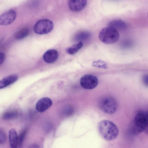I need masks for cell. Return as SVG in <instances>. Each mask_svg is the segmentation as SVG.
<instances>
[{"instance_id": "cell-1", "label": "cell", "mask_w": 148, "mask_h": 148, "mask_svg": "<svg viewBox=\"0 0 148 148\" xmlns=\"http://www.w3.org/2000/svg\"><path fill=\"white\" fill-rule=\"evenodd\" d=\"M98 128L100 134L105 140H112L117 137L119 130L116 125L109 120H103L100 121Z\"/></svg>"}, {"instance_id": "cell-2", "label": "cell", "mask_w": 148, "mask_h": 148, "mask_svg": "<svg viewBox=\"0 0 148 148\" xmlns=\"http://www.w3.org/2000/svg\"><path fill=\"white\" fill-rule=\"evenodd\" d=\"M148 125V113L147 111H140L136 114L132 125L131 131L136 135L144 130Z\"/></svg>"}, {"instance_id": "cell-3", "label": "cell", "mask_w": 148, "mask_h": 148, "mask_svg": "<svg viewBox=\"0 0 148 148\" xmlns=\"http://www.w3.org/2000/svg\"><path fill=\"white\" fill-rule=\"evenodd\" d=\"M119 35L117 30L108 27L103 28L99 32V37L102 42L107 44L114 43L119 38Z\"/></svg>"}, {"instance_id": "cell-4", "label": "cell", "mask_w": 148, "mask_h": 148, "mask_svg": "<svg viewBox=\"0 0 148 148\" xmlns=\"http://www.w3.org/2000/svg\"><path fill=\"white\" fill-rule=\"evenodd\" d=\"M53 22L48 19H42L38 21L34 26V30L36 33L39 34H47L53 30Z\"/></svg>"}, {"instance_id": "cell-5", "label": "cell", "mask_w": 148, "mask_h": 148, "mask_svg": "<svg viewBox=\"0 0 148 148\" xmlns=\"http://www.w3.org/2000/svg\"><path fill=\"white\" fill-rule=\"evenodd\" d=\"M100 106L103 112L109 114L114 113L116 112L117 107L116 100L110 97L103 98L100 102Z\"/></svg>"}, {"instance_id": "cell-6", "label": "cell", "mask_w": 148, "mask_h": 148, "mask_svg": "<svg viewBox=\"0 0 148 148\" xmlns=\"http://www.w3.org/2000/svg\"><path fill=\"white\" fill-rule=\"evenodd\" d=\"M98 80L95 76L90 74L86 75L80 79V84L84 88L90 90L95 88L98 84Z\"/></svg>"}, {"instance_id": "cell-7", "label": "cell", "mask_w": 148, "mask_h": 148, "mask_svg": "<svg viewBox=\"0 0 148 148\" xmlns=\"http://www.w3.org/2000/svg\"><path fill=\"white\" fill-rule=\"evenodd\" d=\"M16 14L14 10L10 9L0 15V25H8L11 24L15 19Z\"/></svg>"}, {"instance_id": "cell-8", "label": "cell", "mask_w": 148, "mask_h": 148, "mask_svg": "<svg viewBox=\"0 0 148 148\" xmlns=\"http://www.w3.org/2000/svg\"><path fill=\"white\" fill-rule=\"evenodd\" d=\"M52 102L50 99L48 97H43L37 102L36 108L40 112H42L46 111L52 105Z\"/></svg>"}, {"instance_id": "cell-9", "label": "cell", "mask_w": 148, "mask_h": 148, "mask_svg": "<svg viewBox=\"0 0 148 148\" xmlns=\"http://www.w3.org/2000/svg\"><path fill=\"white\" fill-rule=\"evenodd\" d=\"M87 3V0H69V5L72 11L78 12L83 10Z\"/></svg>"}, {"instance_id": "cell-10", "label": "cell", "mask_w": 148, "mask_h": 148, "mask_svg": "<svg viewBox=\"0 0 148 148\" xmlns=\"http://www.w3.org/2000/svg\"><path fill=\"white\" fill-rule=\"evenodd\" d=\"M58 57V51L55 49H51L47 51L44 54L43 59L47 63H53L57 59Z\"/></svg>"}, {"instance_id": "cell-11", "label": "cell", "mask_w": 148, "mask_h": 148, "mask_svg": "<svg viewBox=\"0 0 148 148\" xmlns=\"http://www.w3.org/2000/svg\"><path fill=\"white\" fill-rule=\"evenodd\" d=\"M18 79L16 75L13 74L8 75L0 80V89L4 88L13 84Z\"/></svg>"}, {"instance_id": "cell-12", "label": "cell", "mask_w": 148, "mask_h": 148, "mask_svg": "<svg viewBox=\"0 0 148 148\" xmlns=\"http://www.w3.org/2000/svg\"><path fill=\"white\" fill-rule=\"evenodd\" d=\"M9 140L11 148H16L18 146V136L16 130L11 129L9 132Z\"/></svg>"}, {"instance_id": "cell-13", "label": "cell", "mask_w": 148, "mask_h": 148, "mask_svg": "<svg viewBox=\"0 0 148 148\" xmlns=\"http://www.w3.org/2000/svg\"><path fill=\"white\" fill-rule=\"evenodd\" d=\"M108 26L116 30H120L125 29L127 27L126 23L124 21L120 20L112 21L108 23Z\"/></svg>"}, {"instance_id": "cell-14", "label": "cell", "mask_w": 148, "mask_h": 148, "mask_svg": "<svg viewBox=\"0 0 148 148\" xmlns=\"http://www.w3.org/2000/svg\"><path fill=\"white\" fill-rule=\"evenodd\" d=\"M83 46L82 42L79 41L78 42L68 47L66 50V51L70 54H74L77 53Z\"/></svg>"}, {"instance_id": "cell-15", "label": "cell", "mask_w": 148, "mask_h": 148, "mask_svg": "<svg viewBox=\"0 0 148 148\" xmlns=\"http://www.w3.org/2000/svg\"><path fill=\"white\" fill-rule=\"evenodd\" d=\"M18 112L16 110H12L5 112L2 116L3 118L5 120H9L16 118L18 116Z\"/></svg>"}, {"instance_id": "cell-16", "label": "cell", "mask_w": 148, "mask_h": 148, "mask_svg": "<svg viewBox=\"0 0 148 148\" xmlns=\"http://www.w3.org/2000/svg\"><path fill=\"white\" fill-rule=\"evenodd\" d=\"M29 30L27 28H24L15 34V37L16 39L19 40L23 39L28 35Z\"/></svg>"}, {"instance_id": "cell-17", "label": "cell", "mask_w": 148, "mask_h": 148, "mask_svg": "<svg viewBox=\"0 0 148 148\" xmlns=\"http://www.w3.org/2000/svg\"><path fill=\"white\" fill-rule=\"evenodd\" d=\"M92 65V66L97 68L107 69L108 68L107 64L104 61L99 60L93 62Z\"/></svg>"}, {"instance_id": "cell-18", "label": "cell", "mask_w": 148, "mask_h": 148, "mask_svg": "<svg viewBox=\"0 0 148 148\" xmlns=\"http://www.w3.org/2000/svg\"><path fill=\"white\" fill-rule=\"evenodd\" d=\"M90 36V34L89 33L84 31L78 33L76 36V38L77 40L81 41L87 39Z\"/></svg>"}, {"instance_id": "cell-19", "label": "cell", "mask_w": 148, "mask_h": 148, "mask_svg": "<svg viewBox=\"0 0 148 148\" xmlns=\"http://www.w3.org/2000/svg\"><path fill=\"white\" fill-rule=\"evenodd\" d=\"M6 140V135L4 132L0 129V145L4 144Z\"/></svg>"}, {"instance_id": "cell-20", "label": "cell", "mask_w": 148, "mask_h": 148, "mask_svg": "<svg viewBox=\"0 0 148 148\" xmlns=\"http://www.w3.org/2000/svg\"><path fill=\"white\" fill-rule=\"evenodd\" d=\"M26 133V131H24L21 133L18 137V146H21L22 143Z\"/></svg>"}, {"instance_id": "cell-21", "label": "cell", "mask_w": 148, "mask_h": 148, "mask_svg": "<svg viewBox=\"0 0 148 148\" xmlns=\"http://www.w3.org/2000/svg\"><path fill=\"white\" fill-rule=\"evenodd\" d=\"M5 55L4 53L0 52V65L4 61Z\"/></svg>"}, {"instance_id": "cell-22", "label": "cell", "mask_w": 148, "mask_h": 148, "mask_svg": "<svg viewBox=\"0 0 148 148\" xmlns=\"http://www.w3.org/2000/svg\"><path fill=\"white\" fill-rule=\"evenodd\" d=\"M143 80L144 83L147 86L148 76L147 75H145L143 78Z\"/></svg>"}]
</instances>
